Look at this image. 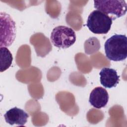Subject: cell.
Wrapping results in <instances>:
<instances>
[{"mask_svg":"<svg viewBox=\"0 0 127 127\" xmlns=\"http://www.w3.org/2000/svg\"><path fill=\"white\" fill-rule=\"evenodd\" d=\"M106 57L110 61H122L127 57V38L125 35L115 34L108 39L105 45Z\"/></svg>","mask_w":127,"mask_h":127,"instance_id":"1","label":"cell"},{"mask_svg":"<svg viewBox=\"0 0 127 127\" xmlns=\"http://www.w3.org/2000/svg\"><path fill=\"white\" fill-rule=\"evenodd\" d=\"M94 7L111 18L112 20L125 15L127 12L125 0H94Z\"/></svg>","mask_w":127,"mask_h":127,"instance_id":"2","label":"cell"},{"mask_svg":"<svg viewBox=\"0 0 127 127\" xmlns=\"http://www.w3.org/2000/svg\"><path fill=\"white\" fill-rule=\"evenodd\" d=\"M113 20L102 12L94 10L90 13L87 21L89 30L94 34H107L111 29Z\"/></svg>","mask_w":127,"mask_h":127,"instance_id":"3","label":"cell"},{"mask_svg":"<svg viewBox=\"0 0 127 127\" xmlns=\"http://www.w3.org/2000/svg\"><path fill=\"white\" fill-rule=\"evenodd\" d=\"M50 38L55 46L59 48L66 49L75 43L76 34L72 28L61 25L53 29Z\"/></svg>","mask_w":127,"mask_h":127,"instance_id":"4","label":"cell"},{"mask_svg":"<svg viewBox=\"0 0 127 127\" xmlns=\"http://www.w3.org/2000/svg\"><path fill=\"white\" fill-rule=\"evenodd\" d=\"M0 22L1 27L3 28V39L0 41V43L4 41L0 44V47L9 46L13 42L16 34L15 23L11 18L9 15L5 13H0ZM3 35L1 36L2 37Z\"/></svg>","mask_w":127,"mask_h":127,"instance_id":"5","label":"cell"},{"mask_svg":"<svg viewBox=\"0 0 127 127\" xmlns=\"http://www.w3.org/2000/svg\"><path fill=\"white\" fill-rule=\"evenodd\" d=\"M29 115L22 109L14 107L7 111L4 115L5 122L10 125L24 126L27 121Z\"/></svg>","mask_w":127,"mask_h":127,"instance_id":"6","label":"cell"},{"mask_svg":"<svg viewBox=\"0 0 127 127\" xmlns=\"http://www.w3.org/2000/svg\"><path fill=\"white\" fill-rule=\"evenodd\" d=\"M108 101V93L103 87H95L92 90L90 94L89 102L95 108L100 109L105 107Z\"/></svg>","mask_w":127,"mask_h":127,"instance_id":"7","label":"cell"},{"mask_svg":"<svg viewBox=\"0 0 127 127\" xmlns=\"http://www.w3.org/2000/svg\"><path fill=\"white\" fill-rule=\"evenodd\" d=\"M101 84L106 88L116 87L119 82L120 77L116 70L109 67L103 68L99 73Z\"/></svg>","mask_w":127,"mask_h":127,"instance_id":"8","label":"cell"},{"mask_svg":"<svg viewBox=\"0 0 127 127\" xmlns=\"http://www.w3.org/2000/svg\"><path fill=\"white\" fill-rule=\"evenodd\" d=\"M0 71L3 72L10 66L13 57L9 50L5 47H0Z\"/></svg>","mask_w":127,"mask_h":127,"instance_id":"9","label":"cell"}]
</instances>
